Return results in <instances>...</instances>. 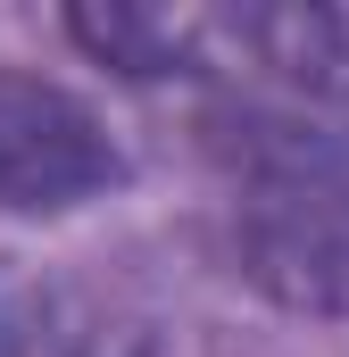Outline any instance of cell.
I'll use <instances>...</instances> for the list:
<instances>
[{
  "instance_id": "cell-1",
  "label": "cell",
  "mask_w": 349,
  "mask_h": 357,
  "mask_svg": "<svg viewBox=\"0 0 349 357\" xmlns=\"http://www.w3.org/2000/svg\"><path fill=\"white\" fill-rule=\"evenodd\" d=\"M125 175L100 108L50 75L0 67V208L8 216H67Z\"/></svg>"
},
{
  "instance_id": "cell-2",
  "label": "cell",
  "mask_w": 349,
  "mask_h": 357,
  "mask_svg": "<svg viewBox=\"0 0 349 357\" xmlns=\"http://www.w3.org/2000/svg\"><path fill=\"white\" fill-rule=\"evenodd\" d=\"M233 258L266 299L299 316H349V175L250 199L233 225Z\"/></svg>"
},
{
  "instance_id": "cell-3",
  "label": "cell",
  "mask_w": 349,
  "mask_h": 357,
  "mask_svg": "<svg viewBox=\"0 0 349 357\" xmlns=\"http://www.w3.org/2000/svg\"><path fill=\"white\" fill-rule=\"evenodd\" d=\"M67 33L100 67L142 75V84L242 67V8H142V0H108V8H67Z\"/></svg>"
},
{
  "instance_id": "cell-4",
  "label": "cell",
  "mask_w": 349,
  "mask_h": 357,
  "mask_svg": "<svg viewBox=\"0 0 349 357\" xmlns=\"http://www.w3.org/2000/svg\"><path fill=\"white\" fill-rule=\"evenodd\" d=\"M242 59L283 75L308 100L349 108V0H283V8H242Z\"/></svg>"
},
{
  "instance_id": "cell-5",
  "label": "cell",
  "mask_w": 349,
  "mask_h": 357,
  "mask_svg": "<svg viewBox=\"0 0 349 357\" xmlns=\"http://www.w3.org/2000/svg\"><path fill=\"white\" fill-rule=\"evenodd\" d=\"M0 357H91L84 299L34 258H0Z\"/></svg>"
},
{
  "instance_id": "cell-6",
  "label": "cell",
  "mask_w": 349,
  "mask_h": 357,
  "mask_svg": "<svg viewBox=\"0 0 349 357\" xmlns=\"http://www.w3.org/2000/svg\"><path fill=\"white\" fill-rule=\"evenodd\" d=\"M108 357H174L167 341H125V349H108Z\"/></svg>"
}]
</instances>
